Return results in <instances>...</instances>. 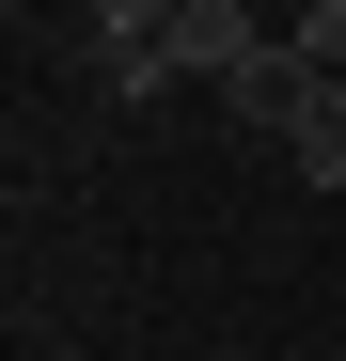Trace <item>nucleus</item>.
Here are the masks:
<instances>
[{"instance_id":"f257e3e1","label":"nucleus","mask_w":346,"mask_h":361,"mask_svg":"<svg viewBox=\"0 0 346 361\" xmlns=\"http://www.w3.org/2000/svg\"><path fill=\"white\" fill-rule=\"evenodd\" d=\"M268 47H283V32L252 16V0H189V16L157 32V79H220V94H237V79L268 63Z\"/></svg>"},{"instance_id":"f03ea898","label":"nucleus","mask_w":346,"mask_h":361,"mask_svg":"<svg viewBox=\"0 0 346 361\" xmlns=\"http://www.w3.org/2000/svg\"><path fill=\"white\" fill-rule=\"evenodd\" d=\"M283 173L299 189H346V79H315V110L283 126Z\"/></svg>"},{"instance_id":"7ed1b4c3","label":"nucleus","mask_w":346,"mask_h":361,"mask_svg":"<svg viewBox=\"0 0 346 361\" xmlns=\"http://www.w3.org/2000/svg\"><path fill=\"white\" fill-rule=\"evenodd\" d=\"M173 16H189V0H95V63H157Z\"/></svg>"},{"instance_id":"20e7f679","label":"nucleus","mask_w":346,"mask_h":361,"mask_svg":"<svg viewBox=\"0 0 346 361\" xmlns=\"http://www.w3.org/2000/svg\"><path fill=\"white\" fill-rule=\"evenodd\" d=\"M283 47H299L315 79H346V0H299V16H283Z\"/></svg>"},{"instance_id":"39448f33","label":"nucleus","mask_w":346,"mask_h":361,"mask_svg":"<svg viewBox=\"0 0 346 361\" xmlns=\"http://www.w3.org/2000/svg\"><path fill=\"white\" fill-rule=\"evenodd\" d=\"M315 361H346V330H330V345H315Z\"/></svg>"}]
</instances>
